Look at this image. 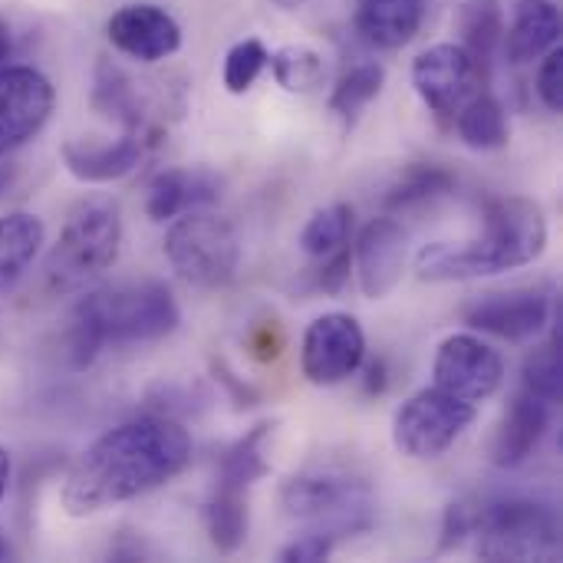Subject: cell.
Segmentation results:
<instances>
[{"mask_svg":"<svg viewBox=\"0 0 563 563\" xmlns=\"http://www.w3.org/2000/svg\"><path fill=\"white\" fill-rule=\"evenodd\" d=\"M191 435L178 419L148 412L122 422L73 462L59 492L63 508L73 518H86L135 501L178 478L191 462Z\"/></svg>","mask_w":563,"mask_h":563,"instance_id":"cell-1","label":"cell"},{"mask_svg":"<svg viewBox=\"0 0 563 563\" xmlns=\"http://www.w3.org/2000/svg\"><path fill=\"white\" fill-rule=\"evenodd\" d=\"M548 247V221L531 198H492L482 234L472 241H435L416 254L422 280H475L534 264Z\"/></svg>","mask_w":563,"mask_h":563,"instance_id":"cell-2","label":"cell"},{"mask_svg":"<svg viewBox=\"0 0 563 563\" xmlns=\"http://www.w3.org/2000/svg\"><path fill=\"white\" fill-rule=\"evenodd\" d=\"M178 323H181V310L172 290L158 280L92 290L76 303L69 320V333H66L69 363L76 369H86L106 346L152 343L175 333Z\"/></svg>","mask_w":563,"mask_h":563,"instance_id":"cell-3","label":"cell"},{"mask_svg":"<svg viewBox=\"0 0 563 563\" xmlns=\"http://www.w3.org/2000/svg\"><path fill=\"white\" fill-rule=\"evenodd\" d=\"M280 505L303 531H320L336 544L360 538L376 525V495L369 482L343 468H313L287 478Z\"/></svg>","mask_w":563,"mask_h":563,"instance_id":"cell-4","label":"cell"},{"mask_svg":"<svg viewBox=\"0 0 563 563\" xmlns=\"http://www.w3.org/2000/svg\"><path fill=\"white\" fill-rule=\"evenodd\" d=\"M122 247V211L106 195H89L73 205L56 247L46 257V284L56 294H73L102 277Z\"/></svg>","mask_w":563,"mask_h":563,"instance_id":"cell-5","label":"cell"},{"mask_svg":"<svg viewBox=\"0 0 563 563\" xmlns=\"http://www.w3.org/2000/svg\"><path fill=\"white\" fill-rule=\"evenodd\" d=\"M475 551L482 561H558L561 521L551 505L508 498L475 505Z\"/></svg>","mask_w":563,"mask_h":563,"instance_id":"cell-6","label":"cell"},{"mask_svg":"<svg viewBox=\"0 0 563 563\" xmlns=\"http://www.w3.org/2000/svg\"><path fill=\"white\" fill-rule=\"evenodd\" d=\"M165 261L191 287L218 290L228 287L241 267V238L221 214L185 211L165 231Z\"/></svg>","mask_w":563,"mask_h":563,"instance_id":"cell-7","label":"cell"},{"mask_svg":"<svg viewBox=\"0 0 563 563\" xmlns=\"http://www.w3.org/2000/svg\"><path fill=\"white\" fill-rule=\"evenodd\" d=\"M475 422V406L455 399L442 389H422L409 396L393 419V445L416 462H432L445 455L465 429Z\"/></svg>","mask_w":563,"mask_h":563,"instance_id":"cell-8","label":"cell"},{"mask_svg":"<svg viewBox=\"0 0 563 563\" xmlns=\"http://www.w3.org/2000/svg\"><path fill=\"white\" fill-rule=\"evenodd\" d=\"M412 86L435 122L452 125L459 109L488 86V76L459 43H435L412 63Z\"/></svg>","mask_w":563,"mask_h":563,"instance_id":"cell-9","label":"cell"},{"mask_svg":"<svg viewBox=\"0 0 563 563\" xmlns=\"http://www.w3.org/2000/svg\"><path fill=\"white\" fill-rule=\"evenodd\" d=\"M366 360V333L350 313H323L303 330L300 369L313 386L350 379Z\"/></svg>","mask_w":563,"mask_h":563,"instance_id":"cell-10","label":"cell"},{"mask_svg":"<svg viewBox=\"0 0 563 563\" xmlns=\"http://www.w3.org/2000/svg\"><path fill=\"white\" fill-rule=\"evenodd\" d=\"M432 376H435V389L478 406L501 389L505 360L485 340L472 333H455L442 340L435 363H432Z\"/></svg>","mask_w":563,"mask_h":563,"instance_id":"cell-11","label":"cell"},{"mask_svg":"<svg viewBox=\"0 0 563 563\" xmlns=\"http://www.w3.org/2000/svg\"><path fill=\"white\" fill-rule=\"evenodd\" d=\"M56 106L53 82L33 66H0V155L43 132Z\"/></svg>","mask_w":563,"mask_h":563,"instance_id":"cell-12","label":"cell"},{"mask_svg":"<svg viewBox=\"0 0 563 563\" xmlns=\"http://www.w3.org/2000/svg\"><path fill=\"white\" fill-rule=\"evenodd\" d=\"M462 320L472 330L501 336L508 343H528L544 333L551 320V287H515L498 294H482L462 307Z\"/></svg>","mask_w":563,"mask_h":563,"instance_id":"cell-13","label":"cell"},{"mask_svg":"<svg viewBox=\"0 0 563 563\" xmlns=\"http://www.w3.org/2000/svg\"><path fill=\"white\" fill-rule=\"evenodd\" d=\"M158 145V129H125L109 142H63V165L82 185H106L132 175Z\"/></svg>","mask_w":563,"mask_h":563,"instance_id":"cell-14","label":"cell"},{"mask_svg":"<svg viewBox=\"0 0 563 563\" xmlns=\"http://www.w3.org/2000/svg\"><path fill=\"white\" fill-rule=\"evenodd\" d=\"M109 43L139 63H158L178 53L181 46V26L178 20L155 3H125L106 20Z\"/></svg>","mask_w":563,"mask_h":563,"instance_id":"cell-15","label":"cell"},{"mask_svg":"<svg viewBox=\"0 0 563 563\" xmlns=\"http://www.w3.org/2000/svg\"><path fill=\"white\" fill-rule=\"evenodd\" d=\"M406 261H409V234L396 218H376L360 231L353 267L369 300H383L399 287L406 274Z\"/></svg>","mask_w":563,"mask_h":563,"instance_id":"cell-16","label":"cell"},{"mask_svg":"<svg viewBox=\"0 0 563 563\" xmlns=\"http://www.w3.org/2000/svg\"><path fill=\"white\" fill-rule=\"evenodd\" d=\"M548 426H551V402H544L541 396L521 389L508 402L505 419H501V426L495 432L492 462L498 468H518V465H525L538 452V445L544 442Z\"/></svg>","mask_w":563,"mask_h":563,"instance_id":"cell-17","label":"cell"},{"mask_svg":"<svg viewBox=\"0 0 563 563\" xmlns=\"http://www.w3.org/2000/svg\"><path fill=\"white\" fill-rule=\"evenodd\" d=\"M221 198V181L205 168H165L145 188V214L152 221H175L185 211L208 208Z\"/></svg>","mask_w":563,"mask_h":563,"instance_id":"cell-18","label":"cell"},{"mask_svg":"<svg viewBox=\"0 0 563 563\" xmlns=\"http://www.w3.org/2000/svg\"><path fill=\"white\" fill-rule=\"evenodd\" d=\"M561 43V10L554 0H518L505 26L501 49L511 63H534Z\"/></svg>","mask_w":563,"mask_h":563,"instance_id":"cell-19","label":"cell"},{"mask_svg":"<svg viewBox=\"0 0 563 563\" xmlns=\"http://www.w3.org/2000/svg\"><path fill=\"white\" fill-rule=\"evenodd\" d=\"M353 7L356 30L379 49L406 46L426 16V0H353Z\"/></svg>","mask_w":563,"mask_h":563,"instance_id":"cell-20","label":"cell"},{"mask_svg":"<svg viewBox=\"0 0 563 563\" xmlns=\"http://www.w3.org/2000/svg\"><path fill=\"white\" fill-rule=\"evenodd\" d=\"M455 30H459V46H465L468 56L478 63V69L492 79V66L505 40L501 0H465L459 7Z\"/></svg>","mask_w":563,"mask_h":563,"instance_id":"cell-21","label":"cell"},{"mask_svg":"<svg viewBox=\"0 0 563 563\" xmlns=\"http://www.w3.org/2000/svg\"><path fill=\"white\" fill-rule=\"evenodd\" d=\"M43 241H46V228L36 214L13 211L0 218V294L20 284V277L36 261Z\"/></svg>","mask_w":563,"mask_h":563,"instance_id":"cell-22","label":"cell"},{"mask_svg":"<svg viewBox=\"0 0 563 563\" xmlns=\"http://www.w3.org/2000/svg\"><path fill=\"white\" fill-rule=\"evenodd\" d=\"M247 525H251L247 488L214 482V492L205 505V528H208L211 548L218 554L241 551V544L247 541Z\"/></svg>","mask_w":563,"mask_h":563,"instance_id":"cell-23","label":"cell"},{"mask_svg":"<svg viewBox=\"0 0 563 563\" xmlns=\"http://www.w3.org/2000/svg\"><path fill=\"white\" fill-rule=\"evenodd\" d=\"M92 106L96 112H102L106 119H115L122 129H155L145 102L135 89V82L112 63H99L96 69V86H92Z\"/></svg>","mask_w":563,"mask_h":563,"instance_id":"cell-24","label":"cell"},{"mask_svg":"<svg viewBox=\"0 0 563 563\" xmlns=\"http://www.w3.org/2000/svg\"><path fill=\"white\" fill-rule=\"evenodd\" d=\"M452 129L459 132V139L475 148V152H495V148H505L508 145V135H511V125H508V112L501 106V99H495L488 89H482L478 96H472Z\"/></svg>","mask_w":563,"mask_h":563,"instance_id":"cell-25","label":"cell"},{"mask_svg":"<svg viewBox=\"0 0 563 563\" xmlns=\"http://www.w3.org/2000/svg\"><path fill=\"white\" fill-rule=\"evenodd\" d=\"M455 191V175L445 165H432V162H416L409 165L389 188L386 195V208L402 214V211H419L426 205H435L439 198Z\"/></svg>","mask_w":563,"mask_h":563,"instance_id":"cell-26","label":"cell"},{"mask_svg":"<svg viewBox=\"0 0 563 563\" xmlns=\"http://www.w3.org/2000/svg\"><path fill=\"white\" fill-rule=\"evenodd\" d=\"M383 86H386V69H383V63H356V66H350L340 79H336V86H333V92H330V112L346 125V129H353L356 125V119L366 112V106L383 92Z\"/></svg>","mask_w":563,"mask_h":563,"instance_id":"cell-27","label":"cell"},{"mask_svg":"<svg viewBox=\"0 0 563 563\" xmlns=\"http://www.w3.org/2000/svg\"><path fill=\"white\" fill-rule=\"evenodd\" d=\"M274 426L261 422L254 426L244 439H238L234 445H228L221 452V462H218V478L214 482H224V485H238V488H254L267 472V459H264V445L271 439Z\"/></svg>","mask_w":563,"mask_h":563,"instance_id":"cell-28","label":"cell"},{"mask_svg":"<svg viewBox=\"0 0 563 563\" xmlns=\"http://www.w3.org/2000/svg\"><path fill=\"white\" fill-rule=\"evenodd\" d=\"M267 63H271V73H274L277 86L294 92V96H307V92L320 89L323 79H327L323 56L313 46H303V43L280 46L277 53L267 56Z\"/></svg>","mask_w":563,"mask_h":563,"instance_id":"cell-29","label":"cell"},{"mask_svg":"<svg viewBox=\"0 0 563 563\" xmlns=\"http://www.w3.org/2000/svg\"><path fill=\"white\" fill-rule=\"evenodd\" d=\"M350 231H353V208L350 205H330V208H320L300 231V247L307 257L320 261L340 247L350 244Z\"/></svg>","mask_w":563,"mask_h":563,"instance_id":"cell-30","label":"cell"},{"mask_svg":"<svg viewBox=\"0 0 563 563\" xmlns=\"http://www.w3.org/2000/svg\"><path fill=\"white\" fill-rule=\"evenodd\" d=\"M521 389L541 396L544 402L558 406L563 393V360H561V327H554L551 340L538 346L521 369Z\"/></svg>","mask_w":563,"mask_h":563,"instance_id":"cell-31","label":"cell"},{"mask_svg":"<svg viewBox=\"0 0 563 563\" xmlns=\"http://www.w3.org/2000/svg\"><path fill=\"white\" fill-rule=\"evenodd\" d=\"M267 56H271L267 46L261 40H254V36L234 43L228 49V56H224V89L234 92V96L247 92L257 82V76L264 73Z\"/></svg>","mask_w":563,"mask_h":563,"instance_id":"cell-32","label":"cell"},{"mask_svg":"<svg viewBox=\"0 0 563 563\" xmlns=\"http://www.w3.org/2000/svg\"><path fill=\"white\" fill-rule=\"evenodd\" d=\"M538 96L551 112H563V49H558V46L541 56Z\"/></svg>","mask_w":563,"mask_h":563,"instance_id":"cell-33","label":"cell"},{"mask_svg":"<svg viewBox=\"0 0 563 563\" xmlns=\"http://www.w3.org/2000/svg\"><path fill=\"white\" fill-rule=\"evenodd\" d=\"M350 271H353V251L346 244V247L320 257V267L313 271V287L323 294H340L350 280Z\"/></svg>","mask_w":563,"mask_h":563,"instance_id":"cell-34","label":"cell"},{"mask_svg":"<svg viewBox=\"0 0 563 563\" xmlns=\"http://www.w3.org/2000/svg\"><path fill=\"white\" fill-rule=\"evenodd\" d=\"M333 548H336V541H333V538H327V534H320V531H303V534H297V538L280 551V561H287V563L327 561V558L333 554Z\"/></svg>","mask_w":563,"mask_h":563,"instance_id":"cell-35","label":"cell"},{"mask_svg":"<svg viewBox=\"0 0 563 563\" xmlns=\"http://www.w3.org/2000/svg\"><path fill=\"white\" fill-rule=\"evenodd\" d=\"M475 531V505H449L445 511V521H442V541H439V551H452L459 548L468 534Z\"/></svg>","mask_w":563,"mask_h":563,"instance_id":"cell-36","label":"cell"},{"mask_svg":"<svg viewBox=\"0 0 563 563\" xmlns=\"http://www.w3.org/2000/svg\"><path fill=\"white\" fill-rule=\"evenodd\" d=\"M211 369H214V379L231 393V399H234L238 406H257V393H254L247 383H241L221 360H211Z\"/></svg>","mask_w":563,"mask_h":563,"instance_id":"cell-37","label":"cell"},{"mask_svg":"<svg viewBox=\"0 0 563 563\" xmlns=\"http://www.w3.org/2000/svg\"><path fill=\"white\" fill-rule=\"evenodd\" d=\"M386 386H389V369H386V360H373L369 366H366V393L373 396H383L386 393Z\"/></svg>","mask_w":563,"mask_h":563,"instance_id":"cell-38","label":"cell"},{"mask_svg":"<svg viewBox=\"0 0 563 563\" xmlns=\"http://www.w3.org/2000/svg\"><path fill=\"white\" fill-rule=\"evenodd\" d=\"M7 482H10V455H7V449H0V501L7 495Z\"/></svg>","mask_w":563,"mask_h":563,"instance_id":"cell-39","label":"cell"},{"mask_svg":"<svg viewBox=\"0 0 563 563\" xmlns=\"http://www.w3.org/2000/svg\"><path fill=\"white\" fill-rule=\"evenodd\" d=\"M7 56H10V26L7 20H0V66L7 63Z\"/></svg>","mask_w":563,"mask_h":563,"instance_id":"cell-40","label":"cell"},{"mask_svg":"<svg viewBox=\"0 0 563 563\" xmlns=\"http://www.w3.org/2000/svg\"><path fill=\"white\" fill-rule=\"evenodd\" d=\"M274 3H277L280 10H300V7L310 3V0H274Z\"/></svg>","mask_w":563,"mask_h":563,"instance_id":"cell-41","label":"cell"},{"mask_svg":"<svg viewBox=\"0 0 563 563\" xmlns=\"http://www.w3.org/2000/svg\"><path fill=\"white\" fill-rule=\"evenodd\" d=\"M10 558H13V551H10V544L0 538V561H10Z\"/></svg>","mask_w":563,"mask_h":563,"instance_id":"cell-42","label":"cell"}]
</instances>
